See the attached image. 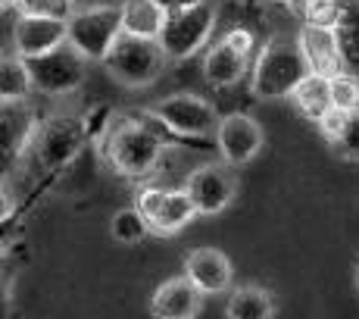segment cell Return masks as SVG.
Segmentation results:
<instances>
[{"instance_id": "4dcf8cb0", "label": "cell", "mask_w": 359, "mask_h": 319, "mask_svg": "<svg viewBox=\"0 0 359 319\" xmlns=\"http://www.w3.org/2000/svg\"><path fill=\"white\" fill-rule=\"evenodd\" d=\"M275 4H287V6H291V4H294V0H275Z\"/></svg>"}, {"instance_id": "d4e9b609", "label": "cell", "mask_w": 359, "mask_h": 319, "mask_svg": "<svg viewBox=\"0 0 359 319\" xmlns=\"http://www.w3.org/2000/svg\"><path fill=\"white\" fill-rule=\"evenodd\" d=\"M16 16H50V19H69L75 13L72 0H13Z\"/></svg>"}, {"instance_id": "2e32d148", "label": "cell", "mask_w": 359, "mask_h": 319, "mask_svg": "<svg viewBox=\"0 0 359 319\" xmlns=\"http://www.w3.org/2000/svg\"><path fill=\"white\" fill-rule=\"evenodd\" d=\"M297 41H300V51H303V57H306L309 72L325 75V79L344 72L341 44H337L334 29H328V25H303Z\"/></svg>"}, {"instance_id": "603a6c76", "label": "cell", "mask_w": 359, "mask_h": 319, "mask_svg": "<svg viewBox=\"0 0 359 319\" xmlns=\"http://www.w3.org/2000/svg\"><path fill=\"white\" fill-rule=\"evenodd\" d=\"M109 235L126 247L141 245L150 235V223L144 219V213L137 210V207H122V210L113 213V219H109Z\"/></svg>"}, {"instance_id": "cb8c5ba5", "label": "cell", "mask_w": 359, "mask_h": 319, "mask_svg": "<svg viewBox=\"0 0 359 319\" xmlns=\"http://www.w3.org/2000/svg\"><path fill=\"white\" fill-rule=\"evenodd\" d=\"M294 16H300L303 25H328L337 22V0H297L291 6Z\"/></svg>"}, {"instance_id": "8992f818", "label": "cell", "mask_w": 359, "mask_h": 319, "mask_svg": "<svg viewBox=\"0 0 359 319\" xmlns=\"http://www.w3.org/2000/svg\"><path fill=\"white\" fill-rule=\"evenodd\" d=\"M25 63H29L34 91L44 97H66V94L79 91L81 82L88 79L91 60L66 41L57 51L41 53V57H29Z\"/></svg>"}, {"instance_id": "8fae6325", "label": "cell", "mask_w": 359, "mask_h": 319, "mask_svg": "<svg viewBox=\"0 0 359 319\" xmlns=\"http://www.w3.org/2000/svg\"><path fill=\"white\" fill-rule=\"evenodd\" d=\"M191 194L200 216H219L238 197V176L231 163H200L188 172L182 185Z\"/></svg>"}, {"instance_id": "5b68a950", "label": "cell", "mask_w": 359, "mask_h": 319, "mask_svg": "<svg viewBox=\"0 0 359 319\" xmlns=\"http://www.w3.org/2000/svg\"><path fill=\"white\" fill-rule=\"evenodd\" d=\"M212 25H216V4L212 0H200V4L184 6V10H172L160 32V44L165 57L172 63L191 60L210 41Z\"/></svg>"}, {"instance_id": "484cf974", "label": "cell", "mask_w": 359, "mask_h": 319, "mask_svg": "<svg viewBox=\"0 0 359 319\" xmlns=\"http://www.w3.org/2000/svg\"><path fill=\"white\" fill-rule=\"evenodd\" d=\"M331 107H341V110H359V79L350 72H337L331 75Z\"/></svg>"}, {"instance_id": "ffe728a7", "label": "cell", "mask_w": 359, "mask_h": 319, "mask_svg": "<svg viewBox=\"0 0 359 319\" xmlns=\"http://www.w3.org/2000/svg\"><path fill=\"white\" fill-rule=\"evenodd\" d=\"M169 10L160 0H122V32L141 38H160Z\"/></svg>"}, {"instance_id": "f1b7e54d", "label": "cell", "mask_w": 359, "mask_h": 319, "mask_svg": "<svg viewBox=\"0 0 359 319\" xmlns=\"http://www.w3.org/2000/svg\"><path fill=\"white\" fill-rule=\"evenodd\" d=\"M160 4L172 13V10H184V6H194V4H200V0H160Z\"/></svg>"}, {"instance_id": "44dd1931", "label": "cell", "mask_w": 359, "mask_h": 319, "mask_svg": "<svg viewBox=\"0 0 359 319\" xmlns=\"http://www.w3.org/2000/svg\"><path fill=\"white\" fill-rule=\"evenodd\" d=\"M287 100L294 103V110L303 116V119L319 122L322 116L328 113V107H331V82L325 79V75L309 72L306 79L294 88V94L287 97Z\"/></svg>"}, {"instance_id": "4fadbf2b", "label": "cell", "mask_w": 359, "mask_h": 319, "mask_svg": "<svg viewBox=\"0 0 359 319\" xmlns=\"http://www.w3.org/2000/svg\"><path fill=\"white\" fill-rule=\"evenodd\" d=\"M203 291L191 282L188 273L169 275L160 282L150 297V316L154 319H197L203 310Z\"/></svg>"}, {"instance_id": "83f0119b", "label": "cell", "mask_w": 359, "mask_h": 319, "mask_svg": "<svg viewBox=\"0 0 359 319\" xmlns=\"http://www.w3.org/2000/svg\"><path fill=\"white\" fill-rule=\"evenodd\" d=\"M350 110H341V107H328V113L322 116L316 126H319V131H322V138H325L328 144H334L337 138L347 131V126H350Z\"/></svg>"}, {"instance_id": "7c38bea8", "label": "cell", "mask_w": 359, "mask_h": 319, "mask_svg": "<svg viewBox=\"0 0 359 319\" xmlns=\"http://www.w3.org/2000/svg\"><path fill=\"white\" fill-rule=\"evenodd\" d=\"M262 144H266V131H262V126L250 113L234 110V113L222 116L216 131V148L225 163H231L234 169L253 163V157L262 150Z\"/></svg>"}, {"instance_id": "e0dca14e", "label": "cell", "mask_w": 359, "mask_h": 319, "mask_svg": "<svg viewBox=\"0 0 359 319\" xmlns=\"http://www.w3.org/2000/svg\"><path fill=\"white\" fill-rule=\"evenodd\" d=\"M0 122H4V154L25 157V150L32 148L34 135H38V129H41L32 103L29 100H4Z\"/></svg>"}, {"instance_id": "6da1fadb", "label": "cell", "mask_w": 359, "mask_h": 319, "mask_svg": "<svg viewBox=\"0 0 359 319\" xmlns=\"http://www.w3.org/2000/svg\"><path fill=\"white\" fill-rule=\"evenodd\" d=\"M163 131L169 129L163 122H156L147 110L141 113V119L116 116V119H109L107 131L100 135L97 150L103 163L113 172H119L126 178H147L163 163V154H165Z\"/></svg>"}, {"instance_id": "4316f807", "label": "cell", "mask_w": 359, "mask_h": 319, "mask_svg": "<svg viewBox=\"0 0 359 319\" xmlns=\"http://www.w3.org/2000/svg\"><path fill=\"white\" fill-rule=\"evenodd\" d=\"M331 150H334V157L344 160V163H359V110H353L347 131L331 144Z\"/></svg>"}, {"instance_id": "1f68e13d", "label": "cell", "mask_w": 359, "mask_h": 319, "mask_svg": "<svg viewBox=\"0 0 359 319\" xmlns=\"http://www.w3.org/2000/svg\"><path fill=\"white\" fill-rule=\"evenodd\" d=\"M356 288H359V266H356Z\"/></svg>"}, {"instance_id": "7a4b0ae2", "label": "cell", "mask_w": 359, "mask_h": 319, "mask_svg": "<svg viewBox=\"0 0 359 319\" xmlns=\"http://www.w3.org/2000/svg\"><path fill=\"white\" fill-rule=\"evenodd\" d=\"M309 75L306 57L300 51V41L297 38H269L259 47L257 63H253V97L259 100H281V97H291L294 88L300 85Z\"/></svg>"}, {"instance_id": "9a60e30c", "label": "cell", "mask_w": 359, "mask_h": 319, "mask_svg": "<svg viewBox=\"0 0 359 319\" xmlns=\"http://www.w3.org/2000/svg\"><path fill=\"white\" fill-rule=\"evenodd\" d=\"M184 273L203 294H229L234 288V269L225 251L219 247H194L184 256Z\"/></svg>"}, {"instance_id": "d6986e66", "label": "cell", "mask_w": 359, "mask_h": 319, "mask_svg": "<svg viewBox=\"0 0 359 319\" xmlns=\"http://www.w3.org/2000/svg\"><path fill=\"white\" fill-rule=\"evenodd\" d=\"M337 44H341L344 72L359 79V0H337Z\"/></svg>"}, {"instance_id": "3957f363", "label": "cell", "mask_w": 359, "mask_h": 319, "mask_svg": "<svg viewBox=\"0 0 359 319\" xmlns=\"http://www.w3.org/2000/svg\"><path fill=\"white\" fill-rule=\"evenodd\" d=\"M169 63L172 60L165 57L160 38H141V34L122 32L100 66L122 88H150Z\"/></svg>"}, {"instance_id": "52a82bcc", "label": "cell", "mask_w": 359, "mask_h": 319, "mask_svg": "<svg viewBox=\"0 0 359 319\" xmlns=\"http://www.w3.org/2000/svg\"><path fill=\"white\" fill-rule=\"evenodd\" d=\"M122 34V4L79 6L69 16V44L79 47L91 63H103L109 47Z\"/></svg>"}, {"instance_id": "7402d4cb", "label": "cell", "mask_w": 359, "mask_h": 319, "mask_svg": "<svg viewBox=\"0 0 359 319\" xmlns=\"http://www.w3.org/2000/svg\"><path fill=\"white\" fill-rule=\"evenodd\" d=\"M34 85L25 57H19L16 51L6 53L0 60V100H29Z\"/></svg>"}, {"instance_id": "30bf717a", "label": "cell", "mask_w": 359, "mask_h": 319, "mask_svg": "<svg viewBox=\"0 0 359 319\" xmlns=\"http://www.w3.org/2000/svg\"><path fill=\"white\" fill-rule=\"evenodd\" d=\"M257 47V38L247 29L225 32L203 57V79L212 88H234L247 75L250 53Z\"/></svg>"}, {"instance_id": "5bb4252c", "label": "cell", "mask_w": 359, "mask_h": 319, "mask_svg": "<svg viewBox=\"0 0 359 319\" xmlns=\"http://www.w3.org/2000/svg\"><path fill=\"white\" fill-rule=\"evenodd\" d=\"M66 41H69V19L19 16L16 25H13V51L25 60L57 51Z\"/></svg>"}, {"instance_id": "ba28073f", "label": "cell", "mask_w": 359, "mask_h": 319, "mask_svg": "<svg viewBox=\"0 0 359 319\" xmlns=\"http://www.w3.org/2000/svg\"><path fill=\"white\" fill-rule=\"evenodd\" d=\"M135 207L144 213V219L150 223V235H156V238H172L200 216L194 200L184 188L144 185L135 197Z\"/></svg>"}, {"instance_id": "277c9868", "label": "cell", "mask_w": 359, "mask_h": 319, "mask_svg": "<svg viewBox=\"0 0 359 319\" xmlns=\"http://www.w3.org/2000/svg\"><path fill=\"white\" fill-rule=\"evenodd\" d=\"M147 113L154 116L156 122H163L169 129V135L184 138V141H203V138H212L219 131V110L212 107L203 97L182 91V94H169L163 100H156L154 107H147Z\"/></svg>"}, {"instance_id": "ac0fdd59", "label": "cell", "mask_w": 359, "mask_h": 319, "mask_svg": "<svg viewBox=\"0 0 359 319\" xmlns=\"http://www.w3.org/2000/svg\"><path fill=\"white\" fill-rule=\"evenodd\" d=\"M225 319H275V294L262 285H238L225 297Z\"/></svg>"}, {"instance_id": "9c48e42d", "label": "cell", "mask_w": 359, "mask_h": 319, "mask_svg": "<svg viewBox=\"0 0 359 319\" xmlns=\"http://www.w3.org/2000/svg\"><path fill=\"white\" fill-rule=\"evenodd\" d=\"M85 141H91L85 119L75 116H53V119L41 122L38 135H34L32 148L25 150V157H32L41 169H60L69 160L85 148Z\"/></svg>"}, {"instance_id": "f546056e", "label": "cell", "mask_w": 359, "mask_h": 319, "mask_svg": "<svg viewBox=\"0 0 359 319\" xmlns=\"http://www.w3.org/2000/svg\"><path fill=\"white\" fill-rule=\"evenodd\" d=\"M75 10L79 6H113V4H122V0H72Z\"/></svg>"}]
</instances>
